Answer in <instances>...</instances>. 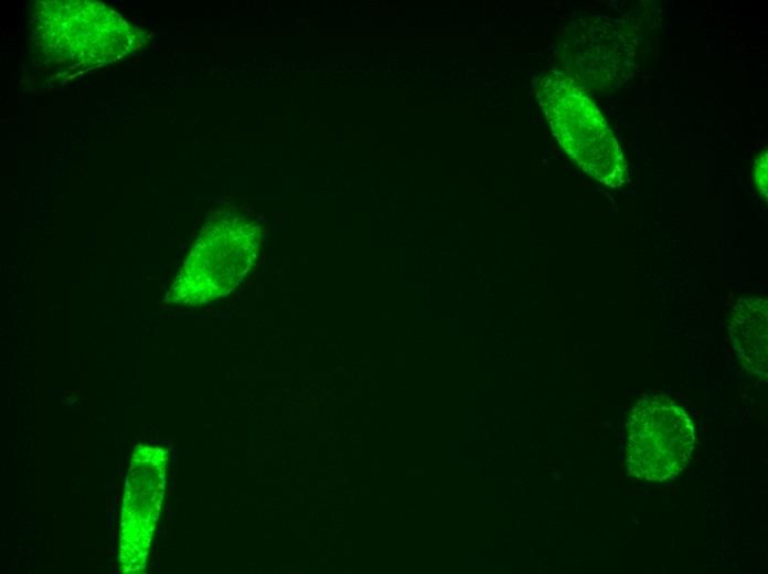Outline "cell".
Instances as JSON below:
<instances>
[{"label": "cell", "mask_w": 768, "mask_h": 574, "mask_svg": "<svg viewBox=\"0 0 768 574\" xmlns=\"http://www.w3.org/2000/svg\"><path fill=\"white\" fill-rule=\"evenodd\" d=\"M36 42L51 57L70 65L94 67L134 52L138 31L116 11L95 1H42L35 7Z\"/></svg>", "instance_id": "1"}, {"label": "cell", "mask_w": 768, "mask_h": 574, "mask_svg": "<svg viewBox=\"0 0 768 574\" xmlns=\"http://www.w3.org/2000/svg\"><path fill=\"white\" fill-rule=\"evenodd\" d=\"M540 105L566 153L599 182L617 188L628 179L627 161L608 124L585 91L559 72L536 84Z\"/></svg>", "instance_id": "2"}, {"label": "cell", "mask_w": 768, "mask_h": 574, "mask_svg": "<svg viewBox=\"0 0 768 574\" xmlns=\"http://www.w3.org/2000/svg\"><path fill=\"white\" fill-rule=\"evenodd\" d=\"M259 244L254 221L237 213L216 216L198 237L169 297L198 305L228 294L249 270Z\"/></svg>", "instance_id": "3"}, {"label": "cell", "mask_w": 768, "mask_h": 574, "mask_svg": "<svg viewBox=\"0 0 768 574\" xmlns=\"http://www.w3.org/2000/svg\"><path fill=\"white\" fill-rule=\"evenodd\" d=\"M694 444V426L682 407L665 396H644L626 423L628 472L643 481L670 480L684 469Z\"/></svg>", "instance_id": "4"}, {"label": "cell", "mask_w": 768, "mask_h": 574, "mask_svg": "<svg viewBox=\"0 0 768 574\" xmlns=\"http://www.w3.org/2000/svg\"><path fill=\"white\" fill-rule=\"evenodd\" d=\"M767 299L753 296L739 299L730 315L733 347L749 373L767 374Z\"/></svg>", "instance_id": "5"}, {"label": "cell", "mask_w": 768, "mask_h": 574, "mask_svg": "<svg viewBox=\"0 0 768 574\" xmlns=\"http://www.w3.org/2000/svg\"><path fill=\"white\" fill-rule=\"evenodd\" d=\"M754 180L760 196L767 200V149L762 150L755 159Z\"/></svg>", "instance_id": "6"}]
</instances>
